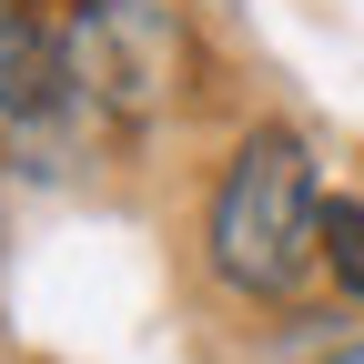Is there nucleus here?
<instances>
[{"instance_id":"f257e3e1","label":"nucleus","mask_w":364,"mask_h":364,"mask_svg":"<svg viewBox=\"0 0 364 364\" xmlns=\"http://www.w3.org/2000/svg\"><path fill=\"white\" fill-rule=\"evenodd\" d=\"M203 253L233 294L253 304H284L314 263H324V182H314V152L304 132L263 122L233 142V162H223L213 182V213H203Z\"/></svg>"},{"instance_id":"f03ea898","label":"nucleus","mask_w":364,"mask_h":364,"mask_svg":"<svg viewBox=\"0 0 364 364\" xmlns=\"http://www.w3.org/2000/svg\"><path fill=\"white\" fill-rule=\"evenodd\" d=\"M61 61H71V102H91L102 122H152L182 91L193 41H182V21L162 0H71Z\"/></svg>"},{"instance_id":"7ed1b4c3","label":"nucleus","mask_w":364,"mask_h":364,"mask_svg":"<svg viewBox=\"0 0 364 364\" xmlns=\"http://www.w3.org/2000/svg\"><path fill=\"white\" fill-rule=\"evenodd\" d=\"M71 102V61L61 31L31 11V0H0V122H51Z\"/></svg>"},{"instance_id":"20e7f679","label":"nucleus","mask_w":364,"mask_h":364,"mask_svg":"<svg viewBox=\"0 0 364 364\" xmlns=\"http://www.w3.org/2000/svg\"><path fill=\"white\" fill-rule=\"evenodd\" d=\"M324 273H334V294L364 304V203H324Z\"/></svg>"},{"instance_id":"39448f33","label":"nucleus","mask_w":364,"mask_h":364,"mask_svg":"<svg viewBox=\"0 0 364 364\" xmlns=\"http://www.w3.org/2000/svg\"><path fill=\"white\" fill-rule=\"evenodd\" d=\"M314 364H364V334H334L324 354H314Z\"/></svg>"}]
</instances>
